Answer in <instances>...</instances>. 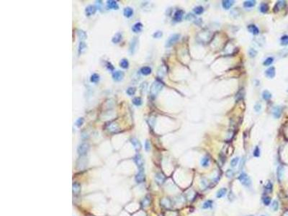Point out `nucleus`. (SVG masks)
<instances>
[{"mask_svg": "<svg viewBox=\"0 0 288 216\" xmlns=\"http://www.w3.org/2000/svg\"><path fill=\"white\" fill-rule=\"evenodd\" d=\"M107 69L110 71H112L114 69V67L112 66V65L110 63H109V62L107 63Z\"/></svg>", "mask_w": 288, "mask_h": 216, "instance_id": "nucleus-53", "label": "nucleus"}, {"mask_svg": "<svg viewBox=\"0 0 288 216\" xmlns=\"http://www.w3.org/2000/svg\"><path fill=\"white\" fill-rule=\"evenodd\" d=\"M283 174H284V168H283V166H278L277 171H276V174H277V179H278L279 181L282 180Z\"/></svg>", "mask_w": 288, "mask_h": 216, "instance_id": "nucleus-22", "label": "nucleus"}, {"mask_svg": "<svg viewBox=\"0 0 288 216\" xmlns=\"http://www.w3.org/2000/svg\"><path fill=\"white\" fill-rule=\"evenodd\" d=\"M212 205H213V201H212V200H207L206 202H205L203 203L202 208H204V209H207V208L211 207Z\"/></svg>", "mask_w": 288, "mask_h": 216, "instance_id": "nucleus-36", "label": "nucleus"}, {"mask_svg": "<svg viewBox=\"0 0 288 216\" xmlns=\"http://www.w3.org/2000/svg\"><path fill=\"white\" fill-rule=\"evenodd\" d=\"M134 161L135 163L136 164V165L138 166V167L140 169H143V159L141 156V155L140 154H137L135 157H134Z\"/></svg>", "mask_w": 288, "mask_h": 216, "instance_id": "nucleus-7", "label": "nucleus"}, {"mask_svg": "<svg viewBox=\"0 0 288 216\" xmlns=\"http://www.w3.org/2000/svg\"><path fill=\"white\" fill-rule=\"evenodd\" d=\"M138 40L137 38L135 37L131 40V42L130 43V46H129V53L131 55L134 54V53L135 52V51L137 49V46H138Z\"/></svg>", "mask_w": 288, "mask_h": 216, "instance_id": "nucleus-5", "label": "nucleus"}, {"mask_svg": "<svg viewBox=\"0 0 288 216\" xmlns=\"http://www.w3.org/2000/svg\"><path fill=\"white\" fill-rule=\"evenodd\" d=\"M123 15H124L125 17H126V18H131L132 15H133V10H132L131 7H126V8L124 9V10H123Z\"/></svg>", "mask_w": 288, "mask_h": 216, "instance_id": "nucleus-17", "label": "nucleus"}, {"mask_svg": "<svg viewBox=\"0 0 288 216\" xmlns=\"http://www.w3.org/2000/svg\"><path fill=\"white\" fill-rule=\"evenodd\" d=\"M281 45L287 46L288 45V35H283L281 38Z\"/></svg>", "mask_w": 288, "mask_h": 216, "instance_id": "nucleus-37", "label": "nucleus"}, {"mask_svg": "<svg viewBox=\"0 0 288 216\" xmlns=\"http://www.w3.org/2000/svg\"><path fill=\"white\" fill-rule=\"evenodd\" d=\"M131 143H132V146H134V148H135V149L136 151H139L141 148V144H140V143L139 142V140L138 139L133 138L131 139Z\"/></svg>", "mask_w": 288, "mask_h": 216, "instance_id": "nucleus-19", "label": "nucleus"}, {"mask_svg": "<svg viewBox=\"0 0 288 216\" xmlns=\"http://www.w3.org/2000/svg\"><path fill=\"white\" fill-rule=\"evenodd\" d=\"M261 105H259V104H256V105H255V107H254V110L257 112H259L261 110Z\"/></svg>", "mask_w": 288, "mask_h": 216, "instance_id": "nucleus-52", "label": "nucleus"}, {"mask_svg": "<svg viewBox=\"0 0 288 216\" xmlns=\"http://www.w3.org/2000/svg\"><path fill=\"white\" fill-rule=\"evenodd\" d=\"M84 118L83 117H79L76 121V125L77 126V127H81L82 125H83V123H84Z\"/></svg>", "mask_w": 288, "mask_h": 216, "instance_id": "nucleus-44", "label": "nucleus"}, {"mask_svg": "<svg viewBox=\"0 0 288 216\" xmlns=\"http://www.w3.org/2000/svg\"><path fill=\"white\" fill-rule=\"evenodd\" d=\"M226 174H227V176H228V177H231V176H233V172L232 170H228V171L226 172Z\"/></svg>", "mask_w": 288, "mask_h": 216, "instance_id": "nucleus-54", "label": "nucleus"}, {"mask_svg": "<svg viewBox=\"0 0 288 216\" xmlns=\"http://www.w3.org/2000/svg\"><path fill=\"white\" fill-rule=\"evenodd\" d=\"M259 155H260V151H259V148L258 146H256L253 151V156L255 157H259Z\"/></svg>", "mask_w": 288, "mask_h": 216, "instance_id": "nucleus-47", "label": "nucleus"}, {"mask_svg": "<svg viewBox=\"0 0 288 216\" xmlns=\"http://www.w3.org/2000/svg\"><path fill=\"white\" fill-rule=\"evenodd\" d=\"M243 97V93L241 91L238 92L237 94V96H236V99H242Z\"/></svg>", "mask_w": 288, "mask_h": 216, "instance_id": "nucleus-51", "label": "nucleus"}, {"mask_svg": "<svg viewBox=\"0 0 288 216\" xmlns=\"http://www.w3.org/2000/svg\"><path fill=\"white\" fill-rule=\"evenodd\" d=\"M99 74H93L92 76H91V78H90V81H91V82L97 83V82H99Z\"/></svg>", "mask_w": 288, "mask_h": 216, "instance_id": "nucleus-35", "label": "nucleus"}, {"mask_svg": "<svg viewBox=\"0 0 288 216\" xmlns=\"http://www.w3.org/2000/svg\"><path fill=\"white\" fill-rule=\"evenodd\" d=\"M262 97H263V99H264V100L267 101V100H269L271 98V93L268 90H265L262 93Z\"/></svg>", "mask_w": 288, "mask_h": 216, "instance_id": "nucleus-31", "label": "nucleus"}, {"mask_svg": "<svg viewBox=\"0 0 288 216\" xmlns=\"http://www.w3.org/2000/svg\"><path fill=\"white\" fill-rule=\"evenodd\" d=\"M166 179L165 176L161 173H159L156 176V181L159 184H162Z\"/></svg>", "mask_w": 288, "mask_h": 216, "instance_id": "nucleus-18", "label": "nucleus"}, {"mask_svg": "<svg viewBox=\"0 0 288 216\" xmlns=\"http://www.w3.org/2000/svg\"><path fill=\"white\" fill-rule=\"evenodd\" d=\"M77 35H78L79 38L80 39L81 41L85 40V39L86 38V33H85L84 30H77Z\"/></svg>", "mask_w": 288, "mask_h": 216, "instance_id": "nucleus-28", "label": "nucleus"}, {"mask_svg": "<svg viewBox=\"0 0 288 216\" xmlns=\"http://www.w3.org/2000/svg\"><path fill=\"white\" fill-rule=\"evenodd\" d=\"M89 144L86 143H81V144L79 145V146L78 147V148H77V152H78V153H79V156H84V155H85L86 153H87L88 150H89Z\"/></svg>", "mask_w": 288, "mask_h": 216, "instance_id": "nucleus-4", "label": "nucleus"}, {"mask_svg": "<svg viewBox=\"0 0 288 216\" xmlns=\"http://www.w3.org/2000/svg\"><path fill=\"white\" fill-rule=\"evenodd\" d=\"M97 7L95 6H93V5H89L86 7L85 9V13H86V16H91L95 14V12H97Z\"/></svg>", "mask_w": 288, "mask_h": 216, "instance_id": "nucleus-9", "label": "nucleus"}, {"mask_svg": "<svg viewBox=\"0 0 288 216\" xmlns=\"http://www.w3.org/2000/svg\"><path fill=\"white\" fill-rule=\"evenodd\" d=\"M281 113H282V110H281V107H276L274 108L273 110V115L275 118H279V117L281 116Z\"/></svg>", "mask_w": 288, "mask_h": 216, "instance_id": "nucleus-23", "label": "nucleus"}, {"mask_svg": "<svg viewBox=\"0 0 288 216\" xmlns=\"http://www.w3.org/2000/svg\"><path fill=\"white\" fill-rule=\"evenodd\" d=\"M273 61H274V59H273L272 57H269V58H267V59H266L264 61L263 64L265 66H269V65L273 63Z\"/></svg>", "mask_w": 288, "mask_h": 216, "instance_id": "nucleus-38", "label": "nucleus"}, {"mask_svg": "<svg viewBox=\"0 0 288 216\" xmlns=\"http://www.w3.org/2000/svg\"><path fill=\"white\" fill-rule=\"evenodd\" d=\"M150 148H151L150 142L149 141V140H147L146 141V143H145V149H146V151H149L150 150Z\"/></svg>", "mask_w": 288, "mask_h": 216, "instance_id": "nucleus-49", "label": "nucleus"}, {"mask_svg": "<svg viewBox=\"0 0 288 216\" xmlns=\"http://www.w3.org/2000/svg\"><path fill=\"white\" fill-rule=\"evenodd\" d=\"M149 204H150V199L148 198V197H146V198L143 199V202H142V205H143V207H147V206H149Z\"/></svg>", "mask_w": 288, "mask_h": 216, "instance_id": "nucleus-46", "label": "nucleus"}, {"mask_svg": "<svg viewBox=\"0 0 288 216\" xmlns=\"http://www.w3.org/2000/svg\"><path fill=\"white\" fill-rule=\"evenodd\" d=\"M266 189L268 191V192H271V190H272V184H271V182H268L267 183V184L266 185Z\"/></svg>", "mask_w": 288, "mask_h": 216, "instance_id": "nucleus-48", "label": "nucleus"}, {"mask_svg": "<svg viewBox=\"0 0 288 216\" xmlns=\"http://www.w3.org/2000/svg\"><path fill=\"white\" fill-rule=\"evenodd\" d=\"M234 4V1H230V0H224L222 2V6L225 10H229L233 5Z\"/></svg>", "mask_w": 288, "mask_h": 216, "instance_id": "nucleus-16", "label": "nucleus"}, {"mask_svg": "<svg viewBox=\"0 0 288 216\" xmlns=\"http://www.w3.org/2000/svg\"><path fill=\"white\" fill-rule=\"evenodd\" d=\"M269 10V6L268 5H266V3H262L261 5H260L259 7V11L262 13H266V12H268Z\"/></svg>", "mask_w": 288, "mask_h": 216, "instance_id": "nucleus-30", "label": "nucleus"}, {"mask_svg": "<svg viewBox=\"0 0 288 216\" xmlns=\"http://www.w3.org/2000/svg\"><path fill=\"white\" fill-rule=\"evenodd\" d=\"M118 130V126L116 123H113V124H111L109 127V130L110 132H115V130Z\"/></svg>", "mask_w": 288, "mask_h": 216, "instance_id": "nucleus-40", "label": "nucleus"}, {"mask_svg": "<svg viewBox=\"0 0 288 216\" xmlns=\"http://www.w3.org/2000/svg\"><path fill=\"white\" fill-rule=\"evenodd\" d=\"M135 91H136V89H135V87H129L127 89L126 92L129 96H132V95L135 94Z\"/></svg>", "mask_w": 288, "mask_h": 216, "instance_id": "nucleus-39", "label": "nucleus"}, {"mask_svg": "<svg viewBox=\"0 0 288 216\" xmlns=\"http://www.w3.org/2000/svg\"><path fill=\"white\" fill-rule=\"evenodd\" d=\"M179 38H180V35L179 34H173L172 35H171L169 37V38L167 41L166 47L167 48H169V47L172 46L174 43H176L179 41Z\"/></svg>", "mask_w": 288, "mask_h": 216, "instance_id": "nucleus-3", "label": "nucleus"}, {"mask_svg": "<svg viewBox=\"0 0 288 216\" xmlns=\"http://www.w3.org/2000/svg\"><path fill=\"white\" fill-rule=\"evenodd\" d=\"M256 5V1H253V0H248V1H246L244 2L243 3V7L245 8H250V7H253L255 6Z\"/></svg>", "mask_w": 288, "mask_h": 216, "instance_id": "nucleus-26", "label": "nucleus"}, {"mask_svg": "<svg viewBox=\"0 0 288 216\" xmlns=\"http://www.w3.org/2000/svg\"><path fill=\"white\" fill-rule=\"evenodd\" d=\"M132 104L135 106H140L142 105V99L140 97H135L132 99Z\"/></svg>", "mask_w": 288, "mask_h": 216, "instance_id": "nucleus-34", "label": "nucleus"}, {"mask_svg": "<svg viewBox=\"0 0 288 216\" xmlns=\"http://www.w3.org/2000/svg\"><path fill=\"white\" fill-rule=\"evenodd\" d=\"M238 179L239 181L241 183L243 186H245V187H251V180L250 177L246 173L241 174Z\"/></svg>", "mask_w": 288, "mask_h": 216, "instance_id": "nucleus-2", "label": "nucleus"}, {"mask_svg": "<svg viewBox=\"0 0 288 216\" xmlns=\"http://www.w3.org/2000/svg\"><path fill=\"white\" fill-rule=\"evenodd\" d=\"M72 189H73V193H74V194H79L81 192L80 184H78V183H74V184H73Z\"/></svg>", "mask_w": 288, "mask_h": 216, "instance_id": "nucleus-25", "label": "nucleus"}, {"mask_svg": "<svg viewBox=\"0 0 288 216\" xmlns=\"http://www.w3.org/2000/svg\"><path fill=\"white\" fill-rule=\"evenodd\" d=\"M120 67H122V69H127L128 66H129V63H128V61L125 59H122L120 62Z\"/></svg>", "mask_w": 288, "mask_h": 216, "instance_id": "nucleus-32", "label": "nucleus"}, {"mask_svg": "<svg viewBox=\"0 0 288 216\" xmlns=\"http://www.w3.org/2000/svg\"><path fill=\"white\" fill-rule=\"evenodd\" d=\"M227 193V189L226 188H221L220 189L218 192H217V197L218 198H221L223 197H224L225 195Z\"/></svg>", "mask_w": 288, "mask_h": 216, "instance_id": "nucleus-27", "label": "nucleus"}, {"mask_svg": "<svg viewBox=\"0 0 288 216\" xmlns=\"http://www.w3.org/2000/svg\"><path fill=\"white\" fill-rule=\"evenodd\" d=\"M164 87V84L161 82H160L159 80H156L155 82H154L151 87L150 89V94H151V96L152 97H156L158 94L161 91V89Z\"/></svg>", "mask_w": 288, "mask_h": 216, "instance_id": "nucleus-1", "label": "nucleus"}, {"mask_svg": "<svg viewBox=\"0 0 288 216\" xmlns=\"http://www.w3.org/2000/svg\"><path fill=\"white\" fill-rule=\"evenodd\" d=\"M263 202H264V204L265 205H266V206L269 205L271 203V198L270 197H267V196L264 197H263Z\"/></svg>", "mask_w": 288, "mask_h": 216, "instance_id": "nucleus-43", "label": "nucleus"}, {"mask_svg": "<svg viewBox=\"0 0 288 216\" xmlns=\"http://www.w3.org/2000/svg\"><path fill=\"white\" fill-rule=\"evenodd\" d=\"M151 71H152V70L149 66H143L140 69V73L144 76H148V75L151 74Z\"/></svg>", "mask_w": 288, "mask_h": 216, "instance_id": "nucleus-20", "label": "nucleus"}, {"mask_svg": "<svg viewBox=\"0 0 288 216\" xmlns=\"http://www.w3.org/2000/svg\"><path fill=\"white\" fill-rule=\"evenodd\" d=\"M239 161V158L238 157H235L234 158H233L230 161V166L232 167H235L236 166V165L238 164V162Z\"/></svg>", "mask_w": 288, "mask_h": 216, "instance_id": "nucleus-41", "label": "nucleus"}, {"mask_svg": "<svg viewBox=\"0 0 288 216\" xmlns=\"http://www.w3.org/2000/svg\"><path fill=\"white\" fill-rule=\"evenodd\" d=\"M248 30L254 35H258L259 33V28L256 25H249L248 26Z\"/></svg>", "mask_w": 288, "mask_h": 216, "instance_id": "nucleus-14", "label": "nucleus"}, {"mask_svg": "<svg viewBox=\"0 0 288 216\" xmlns=\"http://www.w3.org/2000/svg\"><path fill=\"white\" fill-rule=\"evenodd\" d=\"M271 208L273 209L274 211H276L279 208V202L276 200H274L271 204Z\"/></svg>", "mask_w": 288, "mask_h": 216, "instance_id": "nucleus-42", "label": "nucleus"}, {"mask_svg": "<svg viewBox=\"0 0 288 216\" xmlns=\"http://www.w3.org/2000/svg\"><path fill=\"white\" fill-rule=\"evenodd\" d=\"M124 78V72L121 71H115L112 73V79L116 82H120Z\"/></svg>", "mask_w": 288, "mask_h": 216, "instance_id": "nucleus-6", "label": "nucleus"}, {"mask_svg": "<svg viewBox=\"0 0 288 216\" xmlns=\"http://www.w3.org/2000/svg\"><path fill=\"white\" fill-rule=\"evenodd\" d=\"M86 43H85L84 42H83V41H81L80 43H79V49H78L79 54V55L82 54L83 53L86 51Z\"/></svg>", "mask_w": 288, "mask_h": 216, "instance_id": "nucleus-21", "label": "nucleus"}, {"mask_svg": "<svg viewBox=\"0 0 288 216\" xmlns=\"http://www.w3.org/2000/svg\"><path fill=\"white\" fill-rule=\"evenodd\" d=\"M256 51H255L253 49L251 48L249 50V56L251 57H254V56H256Z\"/></svg>", "mask_w": 288, "mask_h": 216, "instance_id": "nucleus-50", "label": "nucleus"}, {"mask_svg": "<svg viewBox=\"0 0 288 216\" xmlns=\"http://www.w3.org/2000/svg\"><path fill=\"white\" fill-rule=\"evenodd\" d=\"M121 40H122V34L120 33H117L113 36V38L112 39V42L113 43H118L120 42Z\"/></svg>", "mask_w": 288, "mask_h": 216, "instance_id": "nucleus-24", "label": "nucleus"}, {"mask_svg": "<svg viewBox=\"0 0 288 216\" xmlns=\"http://www.w3.org/2000/svg\"><path fill=\"white\" fill-rule=\"evenodd\" d=\"M209 164H210V158L208 157V156H205V157H203L202 158L201 160L202 166H203V167H207V166H209Z\"/></svg>", "mask_w": 288, "mask_h": 216, "instance_id": "nucleus-29", "label": "nucleus"}, {"mask_svg": "<svg viewBox=\"0 0 288 216\" xmlns=\"http://www.w3.org/2000/svg\"><path fill=\"white\" fill-rule=\"evenodd\" d=\"M265 75L269 79L274 78L275 76V68L274 66H271L270 68H269L265 71Z\"/></svg>", "mask_w": 288, "mask_h": 216, "instance_id": "nucleus-12", "label": "nucleus"}, {"mask_svg": "<svg viewBox=\"0 0 288 216\" xmlns=\"http://www.w3.org/2000/svg\"><path fill=\"white\" fill-rule=\"evenodd\" d=\"M285 6H286V2L285 1H282V0L278 1L276 3V5L274 7V10H274V12H279L280 10L283 9Z\"/></svg>", "mask_w": 288, "mask_h": 216, "instance_id": "nucleus-8", "label": "nucleus"}, {"mask_svg": "<svg viewBox=\"0 0 288 216\" xmlns=\"http://www.w3.org/2000/svg\"><path fill=\"white\" fill-rule=\"evenodd\" d=\"M193 10H194V12L195 13L196 15H201L204 12V8L202 6H198L195 7Z\"/></svg>", "mask_w": 288, "mask_h": 216, "instance_id": "nucleus-33", "label": "nucleus"}, {"mask_svg": "<svg viewBox=\"0 0 288 216\" xmlns=\"http://www.w3.org/2000/svg\"><path fill=\"white\" fill-rule=\"evenodd\" d=\"M145 180V175H144L143 171V169H140L139 172L135 176V181L138 183H142Z\"/></svg>", "mask_w": 288, "mask_h": 216, "instance_id": "nucleus-13", "label": "nucleus"}, {"mask_svg": "<svg viewBox=\"0 0 288 216\" xmlns=\"http://www.w3.org/2000/svg\"><path fill=\"white\" fill-rule=\"evenodd\" d=\"M261 216H266V215H261Z\"/></svg>", "mask_w": 288, "mask_h": 216, "instance_id": "nucleus-55", "label": "nucleus"}, {"mask_svg": "<svg viewBox=\"0 0 288 216\" xmlns=\"http://www.w3.org/2000/svg\"><path fill=\"white\" fill-rule=\"evenodd\" d=\"M143 29V24L141 23H136L135 24L133 25V26L132 27V32L137 33H140Z\"/></svg>", "mask_w": 288, "mask_h": 216, "instance_id": "nucleus-15", "label": "nucleus"}, {"mask_svg": "<svg viewBox=\"0 0 288 216\" xmlns=\"http://www.w3.org/2000/svg\"><path fill=\"white\" fill-rule=\"evenodd\" d=\"M250 216H253V215H250Z\"/></svg>", "mask_w": 288, "mask_h": 216, "instance_id": "nucleus-56", "label": "nucleus"}, {"mask_svg": "<svg viewBox=\"0 0 288 216\" xmlns=\"http://www.w3.org/2000/svg\"><path fill=\"white\" fill-rule=\"evenodd\" d=\"M183 15H184V11L182 10H179L177 11H176V12L174 13V20L175 22H179L182 20V19L183 18Z\"/></svg>", "mask_w": 288, "mask_h": 216, "instance_id": "nucleus-10", "label": "nucleus"}, {"mask_svg": "<svg viewBox=\"0 0 288 216\" xmlns=\"http://www.w3.org/2000/svg\"><path fill=\"white\" fill-rule=\"evenodd\" d=\"M107 6L108 9H111V10H118L119 8L117 2L114 0H108L107 2Z\"/></svg>", "mask_w": 288, "mask_h": 216, "instance_id": "nucleus-11", "label": "nucleus"}, {"mask_svg": "<svg viewBox=\"0 0 288 216\" xmlns=\"http://www.w3.org/2000/svg\"><path fill=\"white\" fill-rule=\"evenodd\" d=\"M162 35H163V33L161 32V31H156V32H155L154 33V35H153V36H154V38H161L162 37Z\"/></svg>", "mask_w": 288, "mask_h": 216, "instance_id": "nucleus-45", "label": "nucleus"}]
</instances>
